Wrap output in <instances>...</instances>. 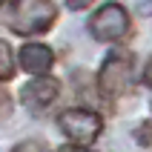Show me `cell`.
Returning <instances> with one entry per match:
<instances>
[{"label":"cell","instance_id":"1","mask_svg":"<svg viewBox=\"0 0 152 152\" xmlns=\"http://www.w3.org/2000/svg\"><path fill=\"white\" fill-rule=\"evenodd\" d=\"M58 17V9L52 0H3L0 3V20L17 34H43L49 32Z\"/></svg>","mask_w":152,"mask_h":152},{"label":"cell","instance_id":"2","mask_svg":"<svg viewBox=\"0 0 152 152\" xmlns=\"http://www.w3.org/2000/svg\"><path fill=\"white\" fill-rule=\"evenodd\" d=\"M132 75H135V58L126 49H115L106 55L101 72H98V89L109 98L129 92L132 89Z\"/></svg>","mask_w":152,"mask_h":152},{"label":"cell","instance_id":"3","mask_svg":"<svg viewBox=\"0 0 152 152\" xmlns=\"http://www.w3.org/2000/svg\"><path fill=\"white\" fill-rule=\"evenodd\" d=\"M58 126L69 141H75V146H89L92 141H98L103 121L92 109H66L58 115Z\"/></svg>","mask_w":152,"mask_h":152},{"label":"cell","instance_id":"4","mask_svg":"<svg viewBox=\"0 0 152 152\" xmlns=\"http://www.w3.org/2000/svg\"><path fill=\"white\" fill-rule=\"evenodd\" d=\"M129 29V15L121 3H103L89 20V32L98 40H121Z\"/></svg>","mask_w":152,"mask_h":152},{"label":"cell","instance_id":"5","mask_svg":"<svg viewBox=\"0 0 152 152\" xmlns=\"http://www.w3.org/2000/svg\"><path fill=\"white\" fill-rule=\"evenodd\" d=\"M55 98H58V80H52V77H37L20 89V101L34 112L46 109Z\"/></svg>","mask_w":152,"mask_h":152},{"label":"cell","instance_id":"6","mask_svg":"<svg viewBox=\"0 0 152 152\" xmlns=\"http://www.w3.org/2000/svg\"><path fill=\"white\" fill-rule=\"evenodd\" d=\"M52 63H55V55L43 43H26L23 49H20V66L29 75H46L52 69Z\"/></svg>","mask_w":152,"mask_h":152},{"label":"cell","instance_id":"7","mask_svg":"<svg viewBox=\"0 0 152 152\" xmlns=\"http://www.w3.org/2000/svg\"><path fill=\"white\" fill-rule=\"evenodd\" d=\"M15 75V60H12V49L6 40H0V80H9Z\"/></svg>","mask_w":152,"mask_h":152},{"label":"cell","instance_id":"8","mask_svg":"<svg viewBox=\"0 0 152 152\" xmlns=\"http://www.w3.org/2000/svg\"><path fill=\"white\" fill-rule=\"evenodd\" d=\"M12 115V98L6 95V89H0V121Z\"/></svg>","mask_w":152,"mask_h":152},{"label":"cell","instance_id":"9","mask_svg":"<svg viewBox=\"0 0 152 152\" xmlns=\"http://www.w3.org/2000/svg\"><path fill=\"white\" fill-rule=\"evenodd\" d=\"M138 141H141V144H146V146L152 144V124H144V126L138 129Z\"/></svg>","mask_w":152,"mask_h":152},{"label":"cell","instance_id":"10","mask_svg":"<svg viewBox=\"0 0 152 152\" xmlns=\"http://www.w3.org/2000/svg\"><path fill=\"white\" fill-rule=\"evenodd\" d=\"M95 0H66V6L72 9V12H77V9H86V6H92Z\"/></svg>","mask_w":152,"mask_h":152},{"label":"cell","instance_id":"11","mask_svg":"<svg viewBox=\"0 0 152 152\" xmlns=\"http://www.w3.org/2000/svg\"><path fill=\"white\" fill-rule=\"evenodd\" d=\"M17 149H43V144H37V141H26V144H17Z\"/></svg>","mask_w":152,"mask_h":152},{"label":"cell","instance_id":"12","mask_svg":"<svg viewBox=\"0 0 152 152\" xmlns=\"http://www.w3.org/2000/svg\"><path fill=\"white\" fill-rule=\"evenodd\" d=\"M144 80H146V83L152 86V60H149V63H146V72H144Z\"/></svg>","mask_w":152,"mask_h":152}]
</instances>
